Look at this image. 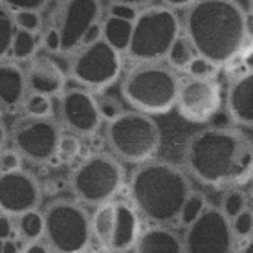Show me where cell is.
I'll return each mask as SVG.
<instances>
[{
    "label": "cell",
    "instance_id": "9",
    "mask_svg": "<svg viewBox=\"0 0 253 253\" xmlns=\"http://www.w3.org/2000/svg\"><path fill=\"white\" fill-rule=\"evenodd\" d=\"M123 167L110 154H92L77 165L70 176L72 193L88 206L112 200L123 187Z\"/></svg>",
    "mask_w": 253,
    "mask_h": 253
},
{
    "label": "cell",
    "instance_id": "38",
    "mask_svg": "<svg viewBox=\"0 0 253 253\" xmlns=\"http://www.w3.org/2000/svg\"><path fill=\"white\" fill-rule=\"evenodd\" d=\"M110 15H116V17H121V19L134 20V17L138 15V9L132 6H125V4H112L110 6Z\"/></svg>",
    "mask_w": 253,
    "mask_h": 253
},
{
    "label": "cell",
    "instance_id": "37",
    "mask_svg": "<svg viewBox=\"0 0 253 253\" xmlns=\"http://www.w3.org/2000/svg\"><path fill=\"white\" fill-rule=\"evenodd\" d=\"M97 105H99V110H101V116L105 118V120H112L114 116H118L121 112L120 105L114 101V99H108V97H105L103 101H97Z\"/></svg>",
    "mask_w": 253,
    "mask_h": 253
},
{
    "label": "cell",
    "instance_id": "10",
    "mask_svg": "<svg viewBox=\"0 0 253 253\" xmlns=\"http://www.w3.org/2000/svg\"><path fill=\"white\" fill-rule=\"evenodd\" d=\"M61 134V126L51 118L24 116L13 123L7 136L24 160L33 164H48L55 158Z\"/></svg>",
    "mask_w": 253,
    "mask_h": 253
},
{
    "label": "cell",
    "instance_id": "32",
    "mask_svg": "<svg viewBox=\"0 0 253 253\" xmlns=\"http://www.w3.org/2000/svg\"><path fill=\"white\" fill-rule=\"evenodd\" d=\"M231 229L233 235L241 237V239H248L253 233V213L248 209H242L239 215H235L231 218Z\"/></svg>",
    "mask_w": 253,
    "mask_h": 253
},
{
    "label": "cell",
    "instance_id": "42",
    "mask_svg": "<svg viewBox=\"0 0 253 253\" xmlns=\"http://www.w3.org/2000/svg\"><path fill=\"white\" fill-rule=\"evenodd\" d=\"M244 32H246V41H253V13H246L244 17Z\"/></svg>",
    "mask_w": 253,
    "mask_h": 253
},
{
    "label": "cell",
    "instance_id": "27",
    "mask_svg": "<svg viewBox=\"0 0 253 253\" xmlns=\"http://www.w3.org/2000/svg\"><path fill=\"white\" fill-rule=\"evenodd\" d=\"M15 30L17 26L13 20V11L0 2V61L9 53Z\"/></svg>",
    "mask_w": 253,
    "mask_h": 253
},
{
    "label": "cell",
    "instance_id": "41",
    "mask_svg": "<svg viewBox=\"0 0 253 253\" xmlns=\"http://www.w3.org/2000/svg\"><path fill=\"white\" fill-rule=\"evenodd\" d=\"M164 6L171 7V9H184V7L193 6L196 0H162Z\"/></svg>",
    "mask_w": 253,
    "mask_h": 253
},
{
    "label": "cell",
    "instance_id": "35",
    "mask_svg": "<svg viewBox=\"0 0 253 253\" xmlns=\"http://www.w3.org/2000/svg\"><path fill=\"white\" fill-rule=\"evenodd\" d=\"M6 7H9L11 11L17 9H42L48 4V0H0Z\"/></svg>",
    "mask_w": 253,
    "mask_h": 253
},
{
    "label": "cell",
    "instance_id": "23",
    "mask_svg": "<svg viewBox=\"0 0 253 253\" xmlns=\"http://www.w3.org/2000/svg\"><path fill=\"white\" fill-rule=\"evenodd\" d=\"M13 218H17L15 231H17L20 241L30 242L39 241V239L44 237V215L41 211L30 209V211H24L20 215L13 216Z\"/></svg>",
    "mask_w": 253,
    "mask_h": 253
},
{
    "label": "cell",
    "instance_id": "48",
    "mask_svg": "<svg viewBox=\"0 0 253 253\" xmlns=\"http://www.w3.org/2000/svg\"><path fill=\"white\" fill-rule=\"evenodd\" d=\"M2 246H4V241H2V239H0V252H2Z\"/></svg>",
    "mask_w": 253,
    "mask_h": 253
},
{
    "label": "cell",
    "instance_id": "25",
    "mask_svg": "<svg viewBox=\"0 0 253 253\" xmlns=\"http://www.w3.org/2000/svg\"><path fill=\"white\" fill-rule=\"evenodd\" d=\"M20 108L24 110V116H30V118H51L53 114L51 97L39 92H28Z\"/></svg>",
    "mask_w": 253,
    "mask_h": 253
},
{
    "label": "cell",
    "instance_id": "19",
    "mask_svg": "<svg viewBox=\"0 0 253 253\" xmlns=\"http://www.w3.org/2000/svg\"><path fill=\"white\" fill-rule=\"evenodd\" d=\"M28 94L24 68L17 63L0 61V108L15 110L19 108Z\"/></svg>",
    "mask_w": 253,
    "mask_h": 253
},
{
    "label": "cell",
    "instance_id": "21",
    "mask_svg": "<svg viewBox=\"0 0 253 253\" xmlns=\"http://www.w3.org/2000/svg\"><path fill=\"white\" fill-rule=\"evenodd\" d=\"M112 228H114V202L108 200L97 204L94 215L90 218V229H92V239H95L105 250H110Z\"/></svg>",
    "mask_w": 253,
    "mask_h": 253
},
{
    "label": "cell",
    "instance_id": "45",
    "mask_svg": "<svg viewBox=\"0 0 253 253\" xmlns=\"http://www.w3.org/2000/svg\"><path fill=\"white\" fill-rule=\"evenodd\" d=\"M242 252H246V253H253V237H252V239L248 237V242H246V244H244V246H242Z\"/></svg>",
    "mask_w": 253,
    "mask_h": 253
},
{
    "label": "cell",
    "instance_id": "47",
    "mask_svg": "<svg viewBox=\"0 0 253 253\" xmlns=\"http://www.w3.org/2000/svg\"><path fill=\"white\" fill-rule=\"evenodd\" d=\"M250 11L253 13V0H250Z\"/></svg>",
    "mask_w": 253,
    "mask_h": 253
},
{
    "label": "cell",
    "instance_id": "36",
    "mask_svg": "<svg viewBox=\"0 0 253 253\" xmlns=\"http://www.w3.org/2000/svg\"><path fill=\"white\" fill-rule=\"evenodd\" d=\"M42 46L46 48V51H59L61 50V37H59L57 30L50 26L42 35Z\"/></svg>",
    "mask_w": 253,
    "mask_h": 253
},
{
    "label": "cell",
    "instance_id": "29",
    "mask_svg": "<svg viewBox=\"0 0 253 253\" xmlns=\"http://www.w3.org/2000/svg\"><path fill=\"white\" fill-rule=\"evenodd\" d=\"M206 208V196L202 193H195V191H191L189 196L185 198L184 206H182V211H180V216H178V222L180 224H191V222L195 220L196 216L202 213V209Z\"/></svg>",
    "mask_w": 253,
    "mask_h": 253
},
{
    "label": "cell",
    "instance_id": "39",
    "mask_svg": "<svg viewBox=\"0 0 253 253\" xmlns=\"http://www.w3.org/2000/svg\"><path fill=\"white\" fill-rule=\"evenodd\" d=\"M11 218L7 213H2L0 211V239L6 241V239H11L13 231H15V226L11 224Z\"/></svg>",
    "mask_w": 253,
    "mask_h": 253
},
{
    "label": "cell",
    "instance_id": "49",
    "mask_svg": "<svg viewBox=\"0 0 253 253\" xmlns=\"http://www.w3.org/2000/svg\"><path fill=\"white\" fill-rule=\"evenodd\" d=\"M250 176H253V167H252V174H250Z\"/></svg>",
    "mask_w": 253,
    "mask_h": 253
},
{
    "label": "cell",
    "instance_id": "13",
    "mask_svg": "<svg viewBox=\"0 0 253 253\" xmlns=\"http://www.w3.org/2000/svg\"><path fill=\"white\" fill-rule=\"evenodd\" d=\"M101 0H63L53 28L61 37L63 53H72L83 44L90 28L99 22Z\"/></svg>",
    "mask_w": 253,
    "mask_h": 253
},
{
    "label": "cell",
    "instance_id": "17",
    "mask_svg": "<svg viewBox=\"0 0 253 253\" xmlns=\"http://www.w3.org/2000/svg\"><path fill=\"white\" fill-rule=\"evenodd\" d=\"M229 118L242 126H253V70L235 79L226 94Z\"/></svg>",
    "mask_w": 253,
    "mask_h": 253
},
{
    "label": "cell",
    "instance_id": "1",
    "mask_svg": "<svg viewBox=\"0 0 253 253\" xmlns=\"http://www.w3.org/2000/svg\"><path fill=\"white\" fill-rule=\"evenodd\" d=\"M185 164L191 174L206 185L242 184L252 174L253 139L235 128H204L189 139Z\"/></svg>",
    "mask_w": 253,
    "mask_h": 253
},
{
    "label": "cell",
    "instance_id": "24",
    "mask_svg": "<svg viewBox=\"0 0 253 253\" xmlns=\"http://www.w3.org/2000/svg\"><path fill=\"white\" fill-rule=\"evenodd\" d=\"M37 48H39L37 33L19 30V28L15 30L9 53H11V57L15 59L17 63H28V61L37 53Z\"/></svg>",
    "mask_w": 253,
    "mask_h": 253
},
{
    "label": "cell",
    "instance_id": "15",
    "mask_svg": "<svg viewBox=\"0 0 253 253\" xmlns=\"http://www.w3.org/2000/svg\"><path fill=\"white\" fill-rule=\"evenodd\" d=\"M42 200L41 185L32 172L19 169L0 172V211L17 216L24 211L37 209Z\"/></svg>",
    "mask_w": 253,
    "mask_h": 253
},
{
    "label": "cell",
    "instance_id": "31",
    "mask_svg": "<svg viewBox=\"0 0 253 253\" xmlns=\"http://www.w3.org/2000/svg\"><path fill=\"white\" fill-rule=\"evenodd\" d=\"M222 211L228 218H233L235 215H239L242 209H246V196L242 191H229L228 195L222 200Z\"/></svg>",
    "mask_w": 253,
    "mask_h": 253
},
{
    "label": "cell",
    "instance_id": "26",
    "mask_svg": "<svg viewBox=\"0 0 253 253\" xmlns=\"http://www.w3.org/2000/svg\"><path fill=\"white\" fill-rule=\"evenodd\" d=\"M195 57V48L189 42L187 37H178L172 46L167 51V61L171 64V68L176 70H185V66L189 64L191 59Z\"/></svg>",
    "mask_w": 253,
    "mask_h": 253
},
{
    "label": "cell",
    "instance_id": "30",
    "mask_svg": "<svg viewBox=\"0 0 253 253\" xmlns=\"http://www.w3.org/2000/svg\"><path fill=\"white\" fill-rule=\"evenodd\" d=\"M13 20L19 30L39 33L42 30V17L39 9H17L13 11Z\"/></svg>",
    "mask_w": 253,
    "mask_h": 253
},
{
    "label": "cell",
    "instance_id": "20",
    "mask_svg": "<svg viewBox=\"0 0 253 253\" xmlns=\"http://www.w3.org/2000/svg\"><path fill=\"white\" fill-rule=\"evenodd\" d=\"M134 248L141 253H180L184 252V241L172 229L152 226L139 233Z\"/></svg>",
    "mask_w": 253,
    "mask_h": 253
},
{
    "label": "cell",
    "instance_id": "8",
    "mask_svg": "<svg viewBox=\"0 0 253 253\" xmlns=\"http://www.w3.org/2000/svg\"><path fill=\"white\" fill-rule=\"evenodd\" d=\"M44 215V242L50 250L61 253L84 252L92 241L90 216L77 202L55 200Z\"/></svg>",
    "mask_w": 253,
    "mask_h": 253
},
{
    "label": "cell",
    "instance_id": "7",
    "mask_svg": "<svg viewBox=\"0 0 253 253\" xmlns=\"http://www.w3.org/2000/svg\"><path fill=\"white\" fill-rule=\"evenodd\" d=\"M72 53L74 55L70 59L68 74L83 88L99 92L112 86L120 79L123 68L121 51L103 37L83 42Z\"/></svg>",
    "mask_w": 253,
    "mask_h": 253
},
{
    "label": "cell",
    "instance_id": "46",
    "mask_svg": "<svg viewBox=\"0 0 253 253\" xmlns=\"http://www.w3.org/2000/svg\"><path fill=\"white\" fill-rule=\"evenodd\" d=\"M246 66H248L250 70H253V51L246 55Z\"/></svg>",
    "mask_w": 253,
    "mask_h": 253
},
{
    "label": "cell",
    "instance_id": "12",
    "mask_svg": "<svg viewBox=\"0 0 253 253\" xmlns=\"http://www.w3.org/2000/svg\"><path fill=\"white\" fill-rule=\"evenodd\" d=\"M222 103L220 84L213 77H187L180 83L176 105L180 116L189 123H208Z\"/></svg>",
    "mask_w": 253,
    "mask_h": 253
},
{
    "label": "cell",
    "instance_id": "4",
    "mask_svg": "<svg viewBox=\"0 0 253 253\" xmlns=\"http://www.w3.org/2000/svg\"><path fill=\"white\" fill-rule=\"evenodd\" d=\"M176 74L169 66L158 63H143L132 68L123 79L121 94L125 101L143 114H167L176 105Z\"/></svg>",
    "mask_w": 253,
    "mask_h": 253
},
{
    "label": "cell",
    "instance_id": "16",
    "mask_svg": "<svg viewBox=\"0 0 253 253\" xmlns=\"http://www.w3.org/2000/svg\"><path fill=\"white\" fill-rule=\"evenodd\" d=\"M28 92H39L44 95L63 94L66 84V74L55 61L48 55H33L24 70Z\"/></svg>",
    "mask_w": 253,
    "mask_h": 253
},
{
    "label": "cell",
    "instance_id": "33",
    "mask_svg": "<svg viewBox=\"0 0 253 253\" xmlns=\"http://www.w3.org/2000/svg\"><path fill=\"white\" fill-rule=\"evenodd\" d=\"M185 72L191 77H213L216 72V66L213 63H209L206 57L195 53V57L191 59L189 64L185 66Z\"/></svg>",
    "mask_w": 253,
    "mask_h": 253
},
{
    "label": "cell",
    "instance_id": "3",
    "mask_svg": "<svg viewBox=\"0 0 253 253\" xmlns=\"http://www.w3.org/2000/svg\"><path fill=\"white\" fill-rule=\"evenodd\" d=\"M134 208L154 224L178 222L191 184L182 169L167 162H143L130 178Z\"/></svg>",
    "mask_w": 253,
    "mask_h": 253
},
{
    "label": "cell",
    "instance_id": "6",
    "mask_svg": "<svg viewBox=\"0 0 253 253\" xmlns=\"http://www.w3.org/2000/svg\"><path fill=\"white\" fill-rule=\"evenodd\" d=\"M107 141L118 158L128 164H143L156 156L162 143V132L149 114L139 110H121L108 120Z\"/></svg>",
    "mask_w": 253,
    "mask_h": 253
},
{
    "label": "cell",
    "instance_id": "44",
    "mask_svg": "<svg viewBox=\"0 0 253 253\" xmlns=\"http://www.w3.org/2000/svg\"><path fill=\"white\" fill-rule=\"evenodd\" d=\"M6 141H7V128L2 123V120H0V149L6 145Z\"/></svg>",
    "mask_w": 253,
    "mask_h": 253
},
{
    "label": "cell",
    "instance_id": "18",
    "mask_svg": "<svg viewBox=\"0 0 253 253\" xmlns=\"http://www.w3.org/2000/svg\"><path fill=\"white\" fill-rule=\"evenodd\" d=\"M139 237V216L132 206L114 202V228L110 239V252L132 250Z\"/></svg>",
    "mask_w": 253,
    "mask_h": 253
},
{
    "label": "cell",
    "instance_id": "5",
    "mask_svg": "<svg viewBox=\"0 0 253 253\" xmlns=\"http://www.w3.org/2000/svg\"><path fill=\"white\" fill-rule=\"evenodd\" d=\"M180 19L167 6H149L132 20L128 55L138 63H158L167 57L172 42L180 37Z\"/></svg>",
    "mask_w": 253,
    "mask_h": 253
},
{
    "label": "cell",
    "instance_id": "40",
    "mask_svg": "<svg viewBox=\"0 0 253 253\" xmlns=\"http://www.w3.org/2000/svg\"><path fill=\"white\" fill-rule=\"evenodd\" d=\"M26 253H46L50 250V246L44 242V239H39V241H30L26 242V246L22 248Z\"/></svg>",
    "mask_w": 253,
    "mask_h": 253
},
{
    "label": "cell",
    "instance_id": "11",
    "mask_svg": "<svg viewBox=\"0 0 253 253\" xmlns=\"http://www.w3.org/2000/svg\"><path fill=\"white\" fill-rule=\"evenodd\" d=\"M233 229L224 211L206 204L202 213L187 224L184 252L189 253H228L233 250Z\"/></svg>",
    "mask_w": 253,
    "mask_h": 253
},
{
    "label": "cell",
    "instance_id": "22",
    "mask_svg": "<svg viewBox=\"0 0 253 253\" xmlns=\"http://www.w3.org/2000/svg\"><path fill=\"white\" fill-rule=\"evenodd\" d=\"M103 39L114 46L116 50L126 51L128 48V41H130V33H132V20L121 19L116 15H108L107 20L101 26Z\"/></svg>",
    "mask_w": 253,
    "mask_h": 253
},
{
    "label": "cell",
    "instance_id": "2",
    "mask_svg": "<svg viewBox=\"0 0 253 253\" xmlns=\"http://www.w3.org/2000/svg\"><path fill=\"white\" fill-rule=\"evenodd\" d=\"M246 13L235 0H196L187 7L185 37L215 66L233 61L246 44Z\"/></svg>",
    "mask_w": 253,
    "mask_h": 253
},
{
    "label": "cell",
    "instance_id": "43",
    "mask_svg": "<svg viewBox=\"0 0 253 253\" xmlns=\"http://www.w3.org/2000/svg\"><path fill=\"white\" fill-rule=\"evenodd\" d=\"M112 4H125V6H132V7H143V6H147L151 0H110Z\"/></svg>",
    "mask_w": 253,
    "mask_h": 253
},
{
    "label": "cell",
    "instance_id": "14",
    "mask_svg": "<svg viewBox=\"0 0 253 253\" xmlns=\"http://www.w3.org/2000/svg\"><path fill=\"white\" fill-rule=\"evenodd\" d=\"M59 112L64 126L79 138L94 136L103 121L97 99L86 88L63 90L59 99Z\"/></svg>",
    "mask_w": 253,
    "mask_h": 253
},
{
    "label": "cell",
    "instance_id": "34",
    "mask_svg": "<svg viewBox=\"0 0 253 253\" xmlns=\"http://www.w3.org/2000/svg\"><path fill=\"white\" fill-rule=\"evenodd\" d=\"M22 156L20 152L11 147V149H0V172H11L22 169Z\"/></svg>",
    "mask_w": 253,
    "mask_h": 253
},
{
    "label": "cell",
    "instance_id": "28",
    "mask_svg": "<svg viewBox=\"0 0 253 253\" xmlns=\"http://www.w3.org/2000/svg\"><path fill=\"white\" fill-rule=\"evenodd\" d=\"M81 154V139L74 132L61 134L57 143V151H55V158L61 162H74Z\"/></svg>",
    "mask_w": 253,
    "mask_h": 253
}]
</instances>
